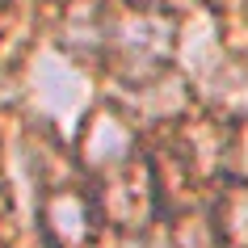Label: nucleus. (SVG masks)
I'll return each mask as SVG.
<instances>
[{
  "label": "nucleus",
  "mask_w": 248,
  "mask_h": 248,
  "mask_svg": "<svg viewBox=\"0 0 248 248\" xmlns=\"http://www.w3.org/2000/svg\"><path fill=\"white\" fill-rule=\"evenodd\" d=\"M34 97H38L51 114L67 118L80 105V80H76V72H72L63 59L46 55V59L38 63V72H34Z\"/></svg>",
  "instance_id": "nucleus-2"
},
{
  "label": "nucleus",
  "mask_w": 248,
  "mask_h": 248,
  "mask_svg": "<svg viewBox=\"0 0 248 248\" xmlns=\"http://www.w3.org/2000/svg\"><path fill=\"white\" fill-rule=\"evenodd\" d=\"M46 219H51V235L59 244L76 248L89 235V202L80 194H72V189H63V194H55L46 202Z\"/></svg>",
  "instance_id": "nucleus-3"
},
{
  "label": "nucleus",
  "mask_w": 248,
  "mask_h": 248,
  "mask_svg": "<svg viewBox=\"0 0 248 248\" xmlns=\"http://www.w3.org/2000/svg\"><path fill=\"white\" fill-rule=\"evenodd\" d=\"M131 126L122 122L118 114H97L89 122V131H84V160H89L93 169H105V164H122V160L131 156Z\"/></svg>",
  "instance_id": "nucleus-1"
},
{
  "label": "nucleus",
  "mask_w": 248,
  "mask_h": 248,
  "mask_svg": "<svg viewBox=\"0 0 248 248\" xmlns=\"http://www.w3.org/2000/svg\"><path fill=\"white\" fill-rule=\"evenodd\" d=\"M223 232H227V240H232L235 248L248 244V189L227 202V210H223Z\"/></svg>",
  "instance_id": "nucleus-4"
}]
</instances>
